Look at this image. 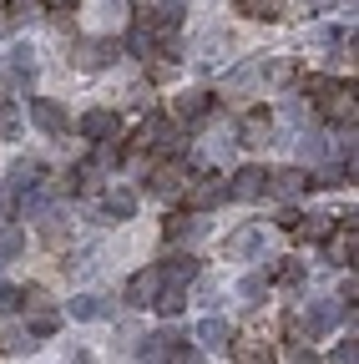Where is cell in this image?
<instances>
[{
    "mask_svg": "<svg viewBox=\"0 0 359 364\" xmlns=\"http://www.w3.org/2000/svg\"><path fill=\"white\" fill-rule=\"evenodd\" d=\"M289 76H294V66H289V61H274V66H263V81H274V86H284Z\"/></svg>",
    "mask_w": 359,
    "mask_h": 364,
    "instance_id": "cell-32",
    "label": "cell"
},
{
    "mask_svg": "<svg viewBox=\"0 0 359 364\" xmlns=\"http://www.w3.org/2000/svg\"><path fill=\"white\" fill-rule=\"evenodd\" d=\"M6 218H11V193L0 188V223H6Z\"/></svg>",
    "mask_w": 359,
    "mask_h": 364,
    "instance_id": "cell-37",
    "label": "cell"
},
{
    "mask_svg": "<svg viewBox=\"0 0 359 364\" xmlns=\"http://www.w3.org/2000/svg\"><path fill=\"white\" fill-rule=\"evenodd\" d=\"M157 289H162V273H157V268H147V273H137V279L127 284V299H132V304H142V299L152 304V294H157Z\"/></svg>",
    "mask_w": 359,
    "mask_h": 364,
    "instance_id": "cell-18",
    "label": "cell"
},
{
    "mask_svg": "<svg viewBox=\"0 0 359 364\" xmlns=\"http://www.w3.org/2000/svg\"><path fill=\"white\" fill-rule=\"evenodd\" d=\"M268 188H274L279 198H299V193L309 188V177H304L299 167H284V172H274V177H268Z\"/></svg>",
    "mask_w": 359,
    "mask_h": 364,
    "instance_id": "cell-14",
    "label": "cell"
},
{
    "mask_svg": "<svg viewBox=\"0 0 359 364\" xmlns=\"http://www.w3.org/2000/svg\"><path fill=\"white\" fill-rule=\"evenodd\" d=\"M334 324H339V304H334V299H319V304L304 309V329H309V334H329Z\"/></svg>",
    "mask_w": 359,
    "mask_h": 364,
    "instance_id": "cell-6",
    "label": "cell"
},
{
    "mask_svg": "<svg viewBox=\"0 0 359 364\" xmlns=\"http://www.w3.org/2000/svg\"><path fill=\"white\" fill-rule=\"evenodd\" d=\"M21 304V289H11V284H0V314H11Z\"/></svg>",
    "mask_w": 359,
    "mask_h": 364,
    "instance_id": "cell-33",
    "label": "cell"
},
{
    "mask_svg": "<svg viewBox=\"0 0 359 364\" xmlns=\"http://www.w3.org/2000/svg\"><path fill=\"white\" fill-rule=\"evenodd\" d=\"M339 91H344V81H334V76H309V81H304V97H314L319 107H329Z\"/></svg>",
    "mask_w": 359,
    "mask_h": 364,
    "instance_id": "cell-17",
    "label": "cell"
},
{
    "mask_svg": "<svg viewBox=\"0 0 359 364\" xmlns=\"http://www.w3.org/2000/svg\"><path fill=\"white\" fill-rule=\"evenodd\" d=\"M188 233H193V223H188L183 213H172V218H167V238L177 243V238H188Z\"/></svg>",
    "mask_w": 359,
    "mask_h": 364,
    "instance_id": "cell-31",
    "label": "cell"
},
{
    "mask_svg": "<svg viewBox=\"0 0 359 364\" xmlns=\"http://www.w3.org/2000/svg\"><path fill=\"white\" fill-rule=\"evenodd\" d=\"M228 56H233L228 31H208V36H203V46H198V66H223Z\"/></svg>",
    "mask_w": 359,
    "mask_h": 364,
    "instance_id": "cell-5",
    "label": "cell"
},
{
    "mask_svg": "<svg viewBox=\"0 0 359 364\" xmlns=\"http://www.w3.org/2000/svg\"><path fill=\"white\" fill-rule=\"evenodd\" d=\"M172 339H177V334H147V339L137 344V354H142V359H167Z\"/></svg>",
    "mask_w": 359,
    "mask_h": 364,
    "instance_id": "cell-23",
    "label": "cell"
},
{
    "mask_svg": "<svg viewBox=\"0 0 359 364\" xmlns=\"http://www.w3.org/2000/svg\"><path fill=\"white\" fill-rule=\"evenodd\" d=\"M329 258L334 263H354V228H339V233L329 238Z\"/></svg>",
    "mask_w": 359,
    "mask_h": 364,
    "instance_id": "cell-21",
    "label": "cell"
},
{
    "mask_svg": "<svg viewBox=\"0 0 359 364\" xmlns=\"http://www.w3.org/2000/svg\"><path fill=\"white\" fill-rule=\"evenodd\" d=\"M122 16H127V0H102L97 6V21H107V26H122Z\"/></svg>",
    "mask_w": 359,
    "mask_h": 364,
    "instance_id": "cell-29",
    "label": "cell"
},
{
    "mask_svg": "<svg viewBox=\"0 0 359 364\" xmlns=\"http://www.w3.org/2000/svg\"><path fill=\"white\" fill-rule=\"evenodd\" d=\"M31 122L46 132V136H61V132H66V112H61L51 97H36V102H31Z\"/></svg>",
    "mask_w": 359,
    "mask_h": 364,
    "instance_id": "cell-4",
    "label": "cell"
},
{
    "mask_svg": "<svg viewBox=\"0 0 359 364\" xmlns=\"http://www.w3.org/2000/svg\"><path fill=\"white\" fill-rule=\"evenodd\" d=\"M289 364H319V354H314V349H304V344H299V349L289 354Z\"/></svg>",
    "mask_w": 359,
    "mask_h": 364,
    "instance_id": "cell-35",
    "label": "cell"
},
{
    "mask_svg": "<svg viewBox=\"0 0 359 364\" xmlns=\"http://www.w3.org/2000/svg\"><path fill=\"white\" fill-rule=\"evenodd\" d=\"M223 198H228V182H223V177H203L188 203H193V213H208V208H218Z\"/></svg>",
    "mask_w": 359,
    "mask_h": 364,
    "instance_id": "cell-9",
    "label": "cell"
},
{
    "mask_svg": "<svg viewBox=\"0 0 359 364\" xmlns=\"http://www.w3.org/2000/svg\"><path fill=\"white\" fill-rule=\"evenodd\" d=\"M66 314L81 318V324H97V318H107V299H97V294H76V299H66Z\"/></svg>",
    "mask_w": 359,
    "mask_h": 364,
    "instance_id": "cell-10",
    "label": "cell"
},
{
    "mask_svg": "<svg viewBox=\"0 0 359 364\" xmlns=\"http://www.w3.org/2000/svg\"><path fill=\"white\" fill-rule=\"evenodd\" d=\"M167 364H203V354H198V349H188V339H172Z\"/></svg>",
    "mask_w": 359,
    "mask_h": 364,
    "instance_id": "cell-27",
    "label": "cell"
},
{
    "mask_svg": "<svg viewBox=\"0 0 359 364\" xmlns=\"http://www.w3.org/2000/svg\"><path fill=\"white\" fill-rule=\"evenodd\" d=\"M76 61H81L86 71H102V66L117 61V46H112V41H81V46H76Z\"/></svg>",
    "mask_w": 359,
    "mask_h": 364,
    "instance_id": "cell-7",
    "label": "cell"
},
{
    "mask_svg": "<svg viewBox=\"0 0 359 364\" xmlns=\"http://www.w3.org/2000/svg\"><path fill=\"white\" fill-rule=\"evenodd\" d=\"M284 11V0H238V16H248V21H274Z\"/></svg>",
    "mask_w": 359,
    "mask_h": 364,
    "instance_id": "cell-20",
    "label": "cell"
},
{
    "mask_svg": "<svg viewBox=\"0 0 359 364\" xmlns=\"http://www.w3.org/2000/svg\"><path fill=\"white\" fill-rule=\"evenodd\" d=\"M56 324H61V318H56L51 309H41V314H31V324H26V334H36V339H46V334H56Z\"/></svg>",
    "mask_w": 359,
    "mask_h": 364,
    "instance_id": "cell-24",
    "label": "cell"
},
{
    "mask_svg": "<svg viewBox=\"0 0 359 364\" xmlns=\"http://www.w3.org/2000/svg\"><path fill=\"white\" fill-rule=\"evenodd\" d=\"M102 208H107V218H132V213H137V193H132V188H107L102 193Z\"/></svg>",
    "mask_w": 359,
    "mask_h": 364,
    "instance_id": "cell-12",
    "label": "cell"
},
{
    "mask_svg": "<svg viewBox=\"0 0 359 364\" xmlns=\"http://www.w3.org/2000/svg\"><path fill=\"white\" fill-rule=\"evenodd\" d=\"M258 243H263V233H258V228H248V233H238V238H233V253H238V258H253V253H258Z\"/></svg>",
    "mask_w": 359,
    "mask_h": 364,
    "instance_id": "cell-28",
    "label": "cell"
},
{
    "mask_svg": "<svg viewBox=\"0 0 359 364\" xmlns=\"http://www.w3.org/2000/svg\"><path fill=\"white\" fill-rule=\"evenodd\" d=\"M263 193H268V172L263 167H238L233 182H228V198H243V203H253Z\"/></svg>",
    "mask_w": 359,
    "mask_h": 364,
    "instance_id": "cell-2",
    "label": "cell"
},
{
    "mask_svg": "<svg viewBox=\"0 0 359 364\" xmlns=\"http://www.w3.org/2000/svg\"><path fill=\"white\" fill-rule=\"evenodd\" d=\"M41 177H46V167H41L36 157H21V162L11 167V188H16V193H26V188H36Z\"/></svg>",
    "mask_w": 359,
    "mask_h": 364,
    "instance_id": "cell-15",
    "label": "cell"
},
{
    "mask_svg": "<svg viewBox=\"0 0 359 364\" xmlns=\"http://www.w3.org/2000/svg\"><path fill=\"white\" fill-rule=\"evenodd\" d=\"M183 182H188V162H183V157H167V162L152 167V193H157V198L183 193Z\"/></svg>",
    "mask_w": 359,
    "mask_h": 364,
    "instance_id": "cell-1",
    "label": "cell"
},
{
    "mask_svg": "<svg viewBox=\"0 0 359 364\" xmlns=\"http://www.w3.org/2000/svg\"><path fill=\"white\" fill-rule=\"evenodd\" d=\"M193 339H198L203 349H228V344H233V329H228V318H218V314H208V318H198V329H193Z\"/></svg>",
    "mask_w": 359,
    "mask_h": 364,
    "instance_id": "cell-3",
    "label": "cell"
},
{
    "mask_svg": "<svg viewBox=\"0 0 359 364\" xmlns=\"http://www.w3.org/2000/svg\"><path fill=\"white\" fill-rule=\"evenodd\" d=\"M268 279H274V284H299V279H304V263H299V258H284Z\"/></svg>",
    "mask_w": 359,
    "mask_h": 364,
    "instance_id": "cell-26",
    "label": "cell"
},
{
    "mask_svg": "<svg viewBox=\"0 0 359 364\" xmlns=\"http://www.w3.org/2000/svg\"><path fill=\"white\" fill-rule=\"evenodd\" d=\"M268 294V279L263 273H248V279H238V299H248V304H258Z\"/></svg>",
    "mask_w": 359,
    "mask_h": 364,
    "instance_id": "cell-25",
    "label": "cell"
},
{
    "mask_svg": "<svg viewBox=\"0 0 359 364\" xmlns=\"http://www.w3.org/2000/svg\"><path fill=\"white\" fill-rule=\"evenodd\" d=\"M334 364H359V349H354V339H349V344H339V349H334Z\"/></svg>",
    "mask_w": 359,
    "mask_h": 364,
    "instance_id": "cell-34",
    "label": "cell"
},
{
    "mask_svg": "<svg viewBox=\"0 0 359 364\" xmlns=\"http://www.w3.org/2000/svg\"><path fill=\"white\" fill-rule=\"evenodd\" d=\"M152 309L167 314V318H172V314H183V309H188V284H162V289L152 294Z\"/></svg>",
    "mask_w": 359,
    "mask_h": 364,
    "instance_id": "cell-11",
    "label": "cell"
},
{
    "mask_svg": "<svg viewBox=\"0 0 359 364\" xmlns=\"http://www.w3.org/2000/svg\"><path fill=\"white\" fill-rule=\"evenodd\" d=\"M238 364H268V349L263 344H238Z\"/></svg>",
    "mask_w": 359,
    "mask_h": 364,
    "instance_id": "cell-30",
    "label": "cell"
},
{
    "mask_svg": "<svg viewBox=\"0 0 359 364\" xmlns=\"http://www.w3.org/2000/svg\"><path fill=\"white\" fill-rule=\"evenodd\" d=\"M117 127H122V122H117L112 112H86V117H81V132L92 136V142H112Z\"/></svg>",
    "mask_w": 359,
    "mask_h": 364,
    "instance_id": "cell-13",
    "label": "cell"
},
{
    "mask_svg": "<svg viewBox=\"0 0 359 364\" xmlns=\"http://www.w3.org/2000/svg\"><path fill=\"white\" fill-rule=\"evenodd\" d=\"M11 76H21V81L36 76V51H31V46H16V51H11Z\"/></svg>",
    "mask_w": 359,
    "mask_h": 364,
    "instance_id": "cell-22",
    "label": "cell"
},
{
    "mask_svg": "<svg viewBox=\"0 0 359 364\" xmlns=\"http://www.w3.org/2000/svg\"><path fill=\"white\" fill-rule=\"evenodd\" d=\"M157 273H162V284H193V273H198V263L177 253V258H167V263H162Z\"/></svg>",
    "mask_w": 359,
    "mask_h": 364,
    "instance_id": "cell-19",
    "label": "cell"
},
{
    "mask_svg": "<svg viewBox=\"0 0 359 364\" xmlns=\"http://www.w3.org/2000/svg\"><path fill=\"white\" fill-rule=\"evenodd\" d=\"M41 6H46V11H71L76 0H41Z\"/></svg>",
    "mask_w": 359,
    "mask_h": 364,
    "instance_id": "cell-36",
    "label": "cell"
},
{
    "mask_svg": "<svg viewBox=\"0 0 359 364\" xmlns=\"http://www.w3.org/2000/svg\"><path fill=\"white\" fill-rule=\"evenodd\" d=\"M21 253H26V228L0 223V263H11V258H21Z\"/></svg>",
    "mask_w": 359,
    "mask_h": 364,
    "instance_id": "cell-16",
    "label": "cell"
},
{
    "mask_svg": "<svg viewBox=\"0 0 359 364\" xmlns=\"http://www.w3.org/2000/svg\"><path fill=\"white\" fill-rule=\"evenodd\" d=\"M172 112H177V122H203L213 112V91H183Z\"/></svg>",
    "mask_w": 359,
    "mask_h": 364,
    "instance_id": "cell-8",
    "label": "cell"
}]
</instances>
